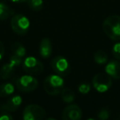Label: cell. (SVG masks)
Listing matches in <instances>:
<instances>
[{"mask_svg":"<svg viewBox=\"0 0 120 120\" xmlns=\"http://www.w3.org/2000/svg\"><path fill=\"white\" fill-rule=\"evenodd\" d=\"M39 52L42 58L47 59L50 58L53 52V47H52L51 41L49 38H44L40 41Z\"/></svg>","mask_w":120,"mask_h":120,"instance_id":"12","label":"cell"},{"mask_svg":"<svg viewBox=\"0 0 120 120\" xmlns=\"http://www.w3.org/2000/svg\"><path fill=\"white\" fill-rule=\"evenodd\" d=\"M104 70L111 78L114 79H120V62L119 60H110L109 63H107Z\"/></svg>","mask_w":120,"mask_h":120,"instance_id":"11","label":"cell"},{"mask_svg":"<svg viewBox=\"0 0 120 120\" xmlns=\"http://www.w3.org/2000/svg\"><path fill=\"white\" fill-rule=\"evenodd\" d=\"M22 103L21 96L17 95L11 97L6 103L0 105V111L3 113H12L17 111Z\"/></svg>","mask_w":120,"mask_h":120,"instance_id":"10","label":"cell"},{"mask_svg":"<svg viewBox=\"0 0 120 120\" xmlns=\"http://www.w3.org/2000/svg\"><path fill=\"white\" fill-rule=\"evenodd\" d=\"M43 87L45 92L50 96H57L64 87V80L58 74H50L45 79Z\"/></svg>","mask_w":120,"mask_h":120,"instance_id":"2","label":"cell"},{"mask_svg":"<svg viewBox=\"0 0 120 120\" xmlns=\"http://www.w3.org/2000/svg\"><path fill=\"white\" fill-rule=\"evenodd\" d=\"M112 54L116 60H120V42L114 43L112 48Z\"/></svg>","mask_w":120,"mask_h":120,"instance_id":"20","label":"cell"},{"mask_svg":"<svg viewBox=\"0 0 120 120\" xmlns=\"http://www.w3.org/2000/svg\"><path fill=\"white\" fill-rule=\"evenodd\" d=\"M92 84L98 92L104 93L110 89L112 86V78L106 73H98L93 77Z\"/></svg>","mask_w":120,"mask_h":120,"instance_id":"5","label":"cell"},{"mask_svg":"<svg viewBox=\"0 0 120 120\" xmlns=\"http://www.w3.org/2000/svg\"><path fill=\"white\" fill-rule=\"evenodd\" d=\"M78 91L82 94H87L91 91V85L87 82H83L79 85Z\"/></svg>","mask_w":120,"mask_h":120,"instance_id":"21","label":"cell"},{"mask_svg":"<svg viewBox=\"0 0 120 120\" xmlns=\"http://www.w3.org/2000/svg\"><path fill=\"white\" fill-rule=\"evenodd\" d=\"M82 112L77 105L72 104L64 108L62 114V120H81Z\"/></svg>","mask_w":120,"mask_h":120,"instance_id":"9","label":"cell"},{"mask_svg":"<svg viewBox=\"0 0 120 120\" xmlns=\"http://www.w3.org/2000/svg\"><path fill=\"white\" fill-rule=\"evenodd\" d=\"M46 115V111L40 105L30 104L24 109L23 120H43Z\"/></svg>","mask_w":120,"mask_h":120,"instance_id":"7","label":"cell"},{"mask_svg":"<svg viewBox=\"0 0 120 120\" xmlns=\"http://www.w3.org/2000/svg\"><path fill=\"white\" fill-rule=\"evenodd\" d=\"M94 60L98 65H104L108 61V55L104 51L98 50L94 54Z\"/></svg>","mask_w":120,"mask_h":120,"instance_id":"18","label":"cell"},{"mask_svg":"<svg viewBox=\"0 0 120 120\" xmlns=\"http://www.w3.org/2000/svg\"><path fill=\"white\" fill-rule=\"evenodd\" d=\"M12 52L13 55L17 56L20 58H23L26 55V49L21 43L16 42L12 45Z\"/></svg>","mask_w":120,"mask_h":120,"instance_id":"15","label":"cell"},{"mask_svg":"<svg viewBox=\"0 0 120 120\" xmlns=\"http://www.w3.org/2000/svg\"><path fill=\"white\" fill-rule=\"evenodd\" d=\"M104 33L113 41L120 40V16L112 15L106 18L102 25Z\"/></svg>","mask_w":120,"mask_h":120,"instance_id":"1","label":"cell"},{"mask_svg":"<svg viewBox=\"0 0 120 120\" xmlns=\"http://www.w3.org/2000/svg\"><path fill=\"white\" fill-rule=\"evenodd\" d=\"M15 87L12 82H4L0 85V97H7L14 93Z\"/></svg>","mask_w":120,"mask_h":120,"instance_id":"14","label":"cell"},{"mask_svg":"<svg viewBox=\"0 0 120 120\" xmlns=\"http://www.w3.org/2000/svg\"><path fill=\"white\" fill-rule=\"evenodd\" d=\"M61 97L65 103L70 104L73 102V101L75 100V93L69 87H63V89L61 92Z\"/></svg>","mask_w":120,"mask_h":120,"instance_id":"16","label":"cell"},{"mask_svg":"<svg viewBox=\"0 0 120 120\" xmlns=\"http://www.w3.org/2000/svg\"><path fill=\"white\" fill-rule=\"evenodd\" d=\"M24 71L30 75H39L44 71L43 63L34 56H27L22 62Z\"/></svg>","mask_w":120,"mask_h":120,"instance_id":"6","label":"cell"},{"mask_svg":"<svg viewBox=\"0 0 120 120\" xmlns=\"http://www.w3.org/2000/svg\"><path fill=\"white\" fill-rule=\"evenodd\" d=\"M98 118L99 120H107L109 118V112L107 109H101L98 113Z\"/></svg>","mask_w":120,"mask_h":120,"instance_id":"22","label":"cell"},{"mask_svg":"<svg viewBox=\"0 0 120 120\" xmlns=\"http://www.w3.org/2000/svg\"><path fill=\"white\" fill-rule=\"evenodd\" d=\"M30 21L25 15L15 14L12 16L11 28L15 34L20 36L26 35L30 29Z\"/></svg>","mask_w":120,"mask_h":120,"instance_id":"3","label":"cell"},{"mask_svg":"<svg viewBox=\"0 0 120 120\" xmlns=\"http://www.w3.org/2000/svg\"><path fill=\"white\" fill-rule=\"evenodd\" d=\"M0 120H13V118L8 113H3L0 115Z\"/></svg>","mask_w":120,"mask_h":120,"instance_id":"24","label":"cell"},{"mask_svg":"<svg viewBox=\"0 0 120 120\" xmlns=\"http://www.w3.org/2000/svg\"><path fill=\"white\" fill-rule=\"evenodd\" d=\"M16 87L20 92H31L38 87V80L30 74H26L15 80Z\"/></svg>","mask_w":120,"mask_h":120,"instance_id":"4","label":"cell"},{"mask_svg":"<svg viewBox=\"0 0 120 120\" xmlns=\"http://www.w3.org/2000/svg\"><path fill=\"white\" fill-rule=\"evenodd\" d=\"M11 2L14 3H26L27 2V0H10Z\"/></svg>","mask_w":120,"mask_h":120,"instance_id":"26","label":"cell"},{"mask_svg":"<svg viewBox=\"0 0 120 120\" xmlns=\"http://www.w3.org/2000/svg\"><path fill=\"white\" fill-rule=\"evenodd\" d=\"M26 3L30 9L34 11H40L44 7L43 0H27Z\"/></svg>","mask_w":120,"mask_h":120,"instance_id":"19","label":"cell"},{"mask_svg":"<svg viewBox=\"0 0 120 120\" xmlns=\"http://www.w3.org/2000/svg\"><path fill=\"white\" fill-rule=\"evenodd\" d=\"M87 120H95V119H88Z\"/></svg>","mask_w":120,"mask_h":120,"instance_id":"28","label":"cell"},{"mask_svg":"<svg viewBox=\"0 0 120 120\" xmlns=\"http://www.w3.org/2000/svg\"><path fill=\"white\" fill-rule=\"evenodd\" d=\"M3 56H4V46L3 42L0 40V60L3 59Z\"/></svg>","mask_w":120,"mask_h":120,"instance_id":"25","label":"cell"},{"mask_svg":"<svg viewBox=\"0 0 120 120\" xmlns=\"http://www.w3.org/2000/svg\"><path fill=\"white\" fill-rule=\"evenodd\" d=\"M51 67L56 74L65 77L68 75L71 71V66L68 60L62 56H55L51 61Z\"/></svg>","mask_w":120,"mask_h":120,"instance_id":"8","label":"cell"},{"mask_svg":"<svg viewBox=\"0 0 120 120\" xmlns=\"http://www.w3.org/2000/svg\"><path fill=\"white\" fill-rule=\"evenodd\" d=\"M11 16H13V11L6 3L0 2V21H5Z\"/></svg>","mask_w":120,"mask_h":120,"instance_id":"17","label":"cell"},{"mask_svg":"<svg viewBox=\"0 0 120 120\" xmlns=\"http://www.w3.org/2000/svg\"><path fill=\"white\" fill-rule=\"evenodd\" d=\"M45 120H57V119H53V118H49V119H45Z\"/></svg>","mask_w":120,"mask_h":120,"instance_id":"27","label":"cell"},{"mask_svg":"<svg viewBox=\"0 0 120 120\" xmlns=\"http://www.w3.org/2000/svg\"><path fill=\"white\" fill-rule=\"evenodd\" d=\"M9 62L12 63L13 65H15L16 67H18L19 65H21V64L22 63V58H20V57L17 56L15 55H12L11 57H10Z\"/></svg>","mask_w":120,"mask_h":120,"instance_id":"23","label":"cell"},{"mask_svg":"<svg viewBox=\"0 0 120 120\" xmlns=\"http://www.w3.org/2000/svg\"><path fill=\"white\" fill-rule=\"evenodd\" d=\"M17 67L12 63H6L0 69V77L3 79H9L13 77Z\"/></svg>","mask_w":120,"mask_h":120,"instance_id":"13","label":"cell"}]
</instances>
